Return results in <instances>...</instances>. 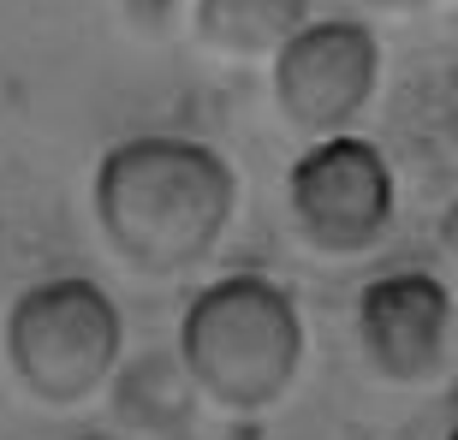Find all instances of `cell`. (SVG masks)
I'll list each match as a JSON object with an SVG mask.
<instances>
[{"mask_svg": "<svg viewBox=\"0 0 458 440\" xmlns=\"http://www.w3.org/2000/svg\"><path fill=\"white\" fill-rule=\"evenodd\" d=\"M125 351L119 304L84 274L36 280L6 309V363L36 405H89L114 381Z\"/></svg>", "mask_w": 458, "mask_h": 440, "instance_id": "cell-3", "label": "cell"}, {"mask_svg": "<svg viewBox=\"0 0 458 440\" xmlns=\"http://www.w3.org/2000/svg\"><path fill=\"white\" fill-rule=\"evenodd\" d=\"M89 203L125 268L173 280L215 256L233 226L238 173L197 137H125L102 155Z\"/></svg>", "mask_w": 458, "mask_h": 440, "instance_id": "cell-1", "label": "cell"}, {"mask_svg": "<svg viewBox=\"0 0 458 440\" xmlns=\"http://www.w3.org/2000/svg\"><path fill=\"white\" fill-rule=\"evenodd\" d=\"M304 316L280 280L268 274H221L185 304L179 363L208 405L256 417L274 410L304 375Z\"/></svg>", "mask_w": 458, "mask_h": 440, "instance_id": "cell-2", "label": "cell"}, {"mask_svg": "<svg viewBox=\"0 0 458 440\" xmlns=\"http://www.w3.org/2000/svg\"><path fill=\"white\" fill-rule=\"evenodd\" d=\"M310 24V0H197V30L221 54H280Z\"/></svg>", "mask_w": 458, "mask_h": 440, "instance_id": "cell-7", "label": "cell"}, {"mask_svg": "<svg viewBox=\"0 0 458 440\" xmlns=\"http://www.w3.org/2000/svg\"><path fill=\"white\" fill-rule=\"evenodd\" d=\"M375 84H381V42L357 18H310L274 54V102L310 143L352 131V119L375 102Z\"/></svg>", "mask_w": 458, "mask_h": 440, "instance_id": "cell-5", "label": "cell"}, {"mask_svg": "<svg viewBox=\"0 0 458 440\" xmlns=\"http://www.w3.org/2000/svg\"><path fill=\"white\" fill-rule=\"evenodd\" d=\"M369 6H387V13H411V6H428V0H369Z\"/></svg>", "mask_w": 458, "mask_h": 440, "instance_id": "cell-8", "label": "cell"}, {"mask_svg": "<svg viewBox=\"0 0 458 440\" xmlns=\"http://www.w3.org/2000/svg\"><path fill=\"white\" fill-rule=\"evenodd\" d=\"M286 208L310 250L363 256L387 238L393 208H399L393 161L357 131L316 137L286 173Z\"/></svg>", "mask_w": 458, "mask_h": 440, "instance_id": "cell-4", "label": "cell"}, {"mask_svg": "<svg viewBox=\"0 0 458 440\" xmlns=\"http://www.w3.org/2000/svg\"><path fill=\"white\" fill-rule=\"evenodd\" d=\"M446 339H453V292L441 274L393 268L357 292V345L393 387L435 381L446 363Z\"/></svg>", "mask_w": 458, "mask_h": 440, "instance_id": "cell-6", "label": "cell"}, {"mask_svg": "<svg viewBox=\"0 0 458 440\" xmlns=\"http://www.w3.org/2000/svg\"><path fill=\"white\" fill-rule=\"evenodd\" d=\"M441 440H458V393H453V423H446V435Z\"/></svg>", "mask_w": 458, "mask_h": 440, "instance_id": "cell-9", "label": "cell"}]
</instances>
